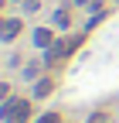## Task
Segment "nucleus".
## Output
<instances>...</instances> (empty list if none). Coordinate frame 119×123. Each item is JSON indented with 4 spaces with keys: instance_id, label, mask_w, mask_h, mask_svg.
Listing matches in <instances>:
<instances>
[{
    "instance_id": "f257e3e1",
    "label": "nucleus",
    "mask_w": 119,
    "mask_h": 123,
    "mask_svg": "<svg viewBox=\"0 0 119 123\" xmlns=\"http://www.w3.org/2000/svg\"><path fill=\"white\" fill-rule=\"evenodd\" d=\"M82 41H85V34H68V38H58L48 51H44V65H54V62H65L71 51H78L82 48Z\"/></svg>"
},
{
    "instance_id": "f03ea898",
    "label": "nucleus",
    "mask_w": 119,
    "mask_h": 123,
    "mask_svg": "<svg viewBox=\"0 0 119 123\" xmlns=\"http://www.w3.org/2000/svg\"><path fill=\"white\" fill-rule=\"evenodd\" d=\"M0 116H4V123H27L31 103H27V99H7L4 110H0Z\"/></svg>"
},
{
    "instance_id": "7ed1b4c3",
    "label": "nucleus",
    "mask_w": 119,
    "mask_h": 123,
    "mask_svg": "<svg viewBox=\"0 0 119 123\" xmlns=\"http://www.w3.org/2000/svg\"><path fill=\"white\" fill-rule=\"evenodd\" d=\"M21 27H24L21 17H7V21H4V31H0V41H14V38L21 34Z\"/></svg>"
},
{
    "instance_id": "20e7f679",
    "label": "nucleus",
    "mask_w": 119,
    "mask_h": 123,
    "mask_svg": "<svg viewBox=\"0 0 119 123\" xmlns=\"http://www.w3.org/2000/svg\"><path fill=\"white\" fill-rule=\"evenodd\" d=\"M54 41H58V38H54V27H38V31H34V44H38V48L48 51Z\"/></svg>"
},
{
    "instance_id": "39448f33",
    "label": "nucleus",
    "mask_w": 119,
    "mask_h": 123,
    "mask_svg": "<svg viewBox=\"0 0 119 123\" xmlns=\"http://www.w3.org/2000/svg\"><path fill=\"white\" fill-rule=\"evenodd\" d=\"M51 89H54V79H51V75H44V79H38V86H34V96H38V99H44Z\"/></svg>"
},
{
    "instance_id": "423d86ee",
    "label": "nucleus",
    "mask_w": 119,
    "mask_h": 123,
    "mask_svg": "<svg viewBox=\"0 0 119 123\" xmlns=\"http://www.w3.org/2000/svg\"><path fill=\"white\" fill-rule=\"evenodd\" d=\"M41 65H44V62H27V65H24V79H38Z\"/></svg>"
},
{
    "instance_id": "0eeeda50",
    "label": "nucleus",
    "mask_w": 119,
    "mask_h": 123,
    "mask_svg": "<svg viewBox=\"0 0 119 123\" xmlns=\"http://www.w3.org/2000/svg\"><path fill=\"white\" fill-rule=\"evenodd\" d=\"M54 24H58V31H65V27L71 24V17H68V10H54Z\"/></svg>"
},
{
    "instance_id": "6e6552de",
    "label": "nucleus",
    "mask_w": 119,
    "mask_h": 123,
    "mask_svg": "<svg viewBox=\"0 0 119 123\" xmlns=\"http://www.w3.org/2000/svg\"><path fill=\"white\" fill-rule=\"evenodd\" d=\"M38 123H61V116H58V113H44Z\"/></svg>"
},
{
    "instance_id": "1a4fd4ad",
    "label": "nucleus",
    "mask_w": 119,
    "mask_h": 123,
    "mask_svg": "<svg viewBox=\"0 0 119 123\" xmlns=\"http://www.w3.org/2000/svg\"><path fill=\"white\" fill-rule=\"evenodd\" d=\"M21 4H24V10H27V14H34V10L41 7V4H38V0H21Z\"/></svg>"
},
{
    "instance_id": "9d476101",
    "label": "nucleus",
    "mask_w": 119,
    "mask_h": 123,
    "mask_svg": "<svg viewBox=\"0 0 119 123\" xmlns=\"http://www.w3.org/2000/svg\"><path fill=\"white\" fill-rule=\"evenodd\" d=\"M88 123H106V113H92V116H88Z\"/></svg>"
},
{
    "instance_id": "9b49d317",
    "label": "nucleus",
    "mask_w": 119,
    "mask_h": 123,
    "mask_svg": "<svg viewBox=\"0 0 119 123\" xmlns=\"http://www.w3.org/2000/svg\"><path fill=\"white\" fill-rule=\"evenodd\" d=\"M75 7H95L92 0H75Z\"/></svg>"
}]
</instances>
